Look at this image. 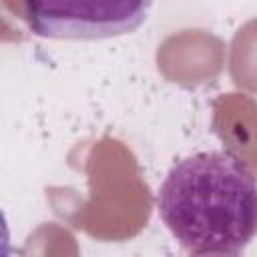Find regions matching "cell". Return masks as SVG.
Segmentation results:
<instances>
[{
	"mask_svg": "<svg viewBox=\"0 0 257 257\" xmlns=\"http://www.w3.org/2000/svg\"><path fill=\"white\" fill-rule=\"evenodd\" d=\"M157 209L189 255H239L257 235V179L231 153L201 151L169 169Z\"/></svg>",
	"mask_w": 257,
	"mask_h": 257,
	"instance_id": "cell-1",
	"label": "cell"
},
{
	"mask_svg": "<svg viewBox=\"0 0 257 257\" xmlns=\"http://www.w3.org/2000/svg\"><path fill=\"white\" fill-rule=\"evenodd\" d=\"M153 0H24L28 28L52 40H102L135 32Z\"/></svg>",
	"mask_w": 257,
	"mask_h": 257,
	"instance_id": "cell-2",
	"label": "cell"
}]
</instances>
